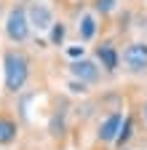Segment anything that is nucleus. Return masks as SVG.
<instances>
[{
  "mask_svg": "<svg viewBox=\"0 0 147 150\" xmlns=\"http://www.w3.org/2000/svg\"><path fill=\"white\" fill-rule=\"evenodd\" d=\"M67 75H70V78L83 81V83H88V86H96V83H102V78H104L99 62H96V59H88V56H83V59H72V62L67 64Z\"/></svg>",
  "mask_w": 147,
  "mask_h": 150,
  "instance_id": "0eeeda50",
  "label": "nucleus"
},
{
  "mask_svg": "<svg viewBox=\"0 0 147 150\" xmlns=\"http://www.w3.org/2000/svg\"><path fill=\"white\" fill-rule=\"evenodd\" d=\"M67 32H70L67 22H64V19H56V22L51 24V30H48V46L62 48V46L67 43Z\"/></svg>",
  "mask_w": 147,
  "mask_h": 150,
  "instance_id": "f8f14e48",
  "label": "nucleus"
},
{
  "mask_svg": "<svg viewBox=\"0 0 147 150\" xmlns=\"http://www.w3.org/2000/svg\"><path fill=\"white\" fill-rule=\"evenodd\" d=\"M94 59L99 62V67L107 78H115L120 72V48L113 38H104V40H99L94 46Z\"/></svg>",
  "mask_w": 147,
  "mask_h": 150,
  "instance_id": "423d86ee",
  "label": "nucleus"
},
{
  "mask_svg": "<svg viewBox=\"0 0 147 150\" xmlns=\"http://www.w3.org/2000/svg\"><path fill=\"white\" fill-rule=\"evenodd\" d=\"M88 83H83V81H78V78H70L67 81V91L70 94H75V97H86V94H88Z\"/></svg>",
  "mask_w": 147,
  "mask_h": 150,
  "instance_id": "4468645a",
  "label": "nucleus"
},
{
  "mask_svg": "<svg viewBox=\"0 0 147 150\" xmlns=\"http://www.w3.org/2000/svg\"><path fill=\"white\" fill-rule=\"evenodd\" d=\"M86 3L96 11L99 19H110V16L120 8V0H86Z\"/></svg>",
  "mask_w": 147,
  "mask_h": 150,
  "instance_id": "ddd939ff",
  "label": "nucleus"
},
{
  "mask_svg": "<svg viewBox=\"0 0 147 150\" xmlns=\"http://www.w3.org/2000/svg\"><path fill=\"white\" fill-rule=\"evenodd\" d=\"M120 70L128 78L147 75V40H128L120 48Z\"/></svg>",
  "mask_w": 147,
  "mask_h": 150,
  "instance_id": "20e7f679",
  "label": "nucleus"
},
{
  "mask_svg": "<svg viewBox=\"0 0 147 150\" xmlns=\"http://www.w3.org/2000/svg\"><path fill=\"white\" fill-rule=\"evenodd\" d=\"M0 67H3V91L16 97L32 78V59L22 46H6L0 54Z\"/></svg>",
  "mask_w": 147,
  "mask_h": 150,
  "instance_id": "f257e3e1",
  "label": "nucleus"
},
{
  "mask_svg": "<svg viewBox=\"0 0 147 150\" xmlns=\"http://www.w3.org/2000/svg\"><path fill=\"white\" fill-rule=\"evenodd\" d=\"M19 134H22V126L11 112L0 110V147H11L19 142Z\"/></svg>",
  "mask_w": 147,
  "mask_h": 150,
  "instance_id": "1a4fd4ad",
  "label": "nucleus"
},
{
  "mask_svg": "<svg viewBox=\"0 0 147 150\" xmlns=\"http://www.w3.org/2000/svg\"><path fill=\"white\" fill-rule=\"evenodd\" d=\"M64 54L70 56V62H72V59H83V56H86V46H83V43H78V46H67Z\"/></svg>",
  "mask_w": 147,
  "mask_h": 150,
  "instance_id": "2eb2a0df",
  "label": "nucleus"
},
{
  "mask_svg": "<svg viewBox=\"0 0 147 150\" xmlns=\"http://www.w3.org/2000/svg\"><path fill=\"white\" fill-rule=\"evenodd\" d=\"M123 118H126L123 107H113L96 121V129H94L96 147H102V150H113L115 147V139H118V131L123 126Z\"/></svg>",
  "mask_w": 147,
  "mask_h": 150,
  "instance_id": "7ed1b4c3",
  "label": "nucleus"
},
{
  "mask_svg": "<svg viewBox=\"0 0 147 150\" xmlns=\"http://www.w3.org/2000/svg\"><path fill=\"white\" fill-rule=\"evenodd\" d=\"M139 115H142V121L147 123V97L142 99V105H139Z\"/></svg>",
  "mask_w": 147,
  "mask_h": 150,
  "instance_id": "dca6fc26",
  "label": "nucleus"
},
{
  "mask_svg": "<svg viewBox=\"0 0 147 150\" xmlns=\"http://www.w3.org/2000/svg\"><path fill=\"white\" fill-rule=\"evenodd\" d=\"M134 137H136V115H134V112H126L123 126H120V131H118V139H115V147H113V150L131 147Z\"/></svg>",
  "mask_w": 147,
  "mask_h": 150,
  "instance_id": "9b49d317",
  "label": "nucleus"
},
{
  "mask_svg": "<svg viewBox=\"0 0 147 150\" xmlns=\"http://www.w3.org/2000/svg\"><path fill=\"white\" fill-rule=\"evenodd\" d=\"M144 3H147V0H144Z\"/></svg>",
  "mask_w": 147,
  "mask_h": 150,
  "instance_id": "a211bd4d",
  "label": "nucleus"
},
{
  "mask_svg": "<svg viewBox=\"0 0 147 150\" xmlns=\"http://www.w3.org/2000/svg\"><path fill=\"white\" fill-rule=\"evenodd\" d=\"M3 32H6V40L11 46H24L30 38H32V24H30V13L24 3H13L3 19Z\"/></svg>",
  "mask_w": 147,
  "mask_h": 150,
  "instance_id": "f03ea898",
  "label": "nucleus"
},
{
  "mask_svg": "<svg viewBox=\"0 0 147 150\" xmlns=\"http://www.w3.org/2000/svg\"><path fill=\"white\" fill-rule=\"evenodd\" d=\"M27 13H30V24H32V30H38V32H48L51 24L56 22L53 8H51L48 3H43V0H30Z\"/></svg>",
  "mask_w": 147,
  "mask_h": 150,
  "instance_id": "6e6552de",
  "label": "nucleus"
},
{
  "mask_svg": "<svg viewBox=\"0 0 147 150\" xmlns=\"http://www.w3.org/2000/svg\"><path fill=\"white\" fill-rule=\"evenodd\" d=\"M123 150H136V147H123Z\"/></svg>",
  "mask_w": 147,
  "mask_h": 150,
  "instance_id": "f3484780",
  "label": "nucleus"
},
{
  "mask_svg": "<svg viewBox=\"0 0 147 150\" xmlns=\"http://www.w3.org/2000/svg\"><path fill=\"white\" fill-rule=\"evenodd\" d=\"M48 137L53 142H64L67 139V110L64 107H56L51 112V118H48Z\"/></svg>",
  "mask_w": 147,
  "mask_h": 150,
  "instance_id": "9d476101",
  "label": "nucleus"
},
{
  "mask_svg": "<svg viewBox=\"0 0 147 150\" xmlns=\"http://www.w3.org/2000/svg\"><path fill=\"white\" fill-rule=\"evenodd\" d=\"M99 30H102V19L96 16V11L88 3L78 6L75 8V35H78V43H83V46L94 43L99 38Z\"/></svg>",
  "mask_w": 147,
  "mask_h": 150,
  "instance_id": "39448f33",
  "label": "nucleus"
}]
</instances>
